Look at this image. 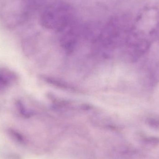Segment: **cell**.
Instances as JSON below:
<instances>
[{"instance_id":"1","label":"cell","mask_w":159,"mask_h":159,"mask_svg":"<svg viewBox=\"0 0 159 159\" xmlns=\"http://www.w3.org/2000/svg\"><path fill=\"white\" fill-rule=\"evenodd\" d=\"M68 10L64 7H56L48 10L43 17L44 26L50 28L59 29L64 24L68 15Z\"/></svg>"},{"instance_id":"2","label":"cell","mask_w":159,"mask_h":159,"mask_svg":"<svg viewBox=\"0 0 159 159\" xmlns=\"http://www.w3.org/2000/svg\"><path fill=\"white\" fill-rule=\"evenodd\" d=\"M0 73L2 75L6 80L10 84L17 80L18 75L15 72L9 69L2 68L0 69Z\"/></svg>"},{"instance_id":"3","label":"cell","mask_w":159,"mask_h":159,"mask_svg":"<svg viewBox=\"0 0 159 159\" xmlns=\"http://www.w3.org/2000/svg\"><path fill=\"white\" fill-rule=\"evenodd\" d=\"M143 143L148 146L155 147L159 144V137L144 136L141 139Z\"/></svg>"},{"instance_id":"4","label":"cell","mask_w":159,"mask_h":159,"mask_svg":"<svg viewBox=\"0 0 159 159\" xmlns=\"http://www.w3.org/2000/svg\"><path fill=\"white\" fill-rule=\"evenodd\" d=\"M16 106L21 116H23L25 117H30L32 114L30 111H29L25 107L23 103L20 100H17L16 102Z\"/></svg>"},{"instance_id":"5","label":"cell","mask_w":159,"mask_h":159,"mask_svg":"<svg viewBox=\"0 0 159 159\" xmlns=\"http://www.w3.org/2000/svg\"><path fill=\"white\" fill-rule=\"evenodd\" d=\"M10 84L6 80L3 76L0 73V90L5 89L6 88L8 87Z\"/></svg>"},{"instance_id":"6","label":"cell","mask_w":159,"mask_h":159,"mask_svg":"<svg viewBox=\"0 0 159 159\" xmlns=\"http://www.w3.org/2000/svg\"><path fill=\"white\" fill-rule=\"evenodd\" d=\"M148 123L149 125L156 129H159V120H151L148 121Z\"/></svg>"}]
</instances>
